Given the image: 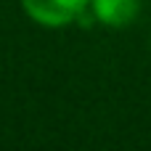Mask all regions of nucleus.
Instances as JSON below:
<instances>
[{
    "mask_svg": "<svg viewBox=\"0 0 151 151\" xmlns=\"http://www.w3.org/2000/svg\"><path fill=\"white\" fill-rule=\"evenodd\" d=\"M19 5L42 29H66L90 11V0H19Z\"/></svg>",
    "mask_w": 151,
    "mask_h": 151,
    "instance_id": "obj_1",
    "label": "nucleus"
},
{
    "mask_svg": "<svg viewBox=\"0 0 151 151\" xmlns=\"http://www.w3.org/2000/svg\"><path fill=\"white\" fill-rule=\"evenodd\" d=\"M90 19L109 29H125L141 16V0H90Z\"/></svg>",
    "mask_w": 151,
    "mask_h": 151,
    "instance_id": "obj_2",
    "label": "nucleus"
}]
</instances>
